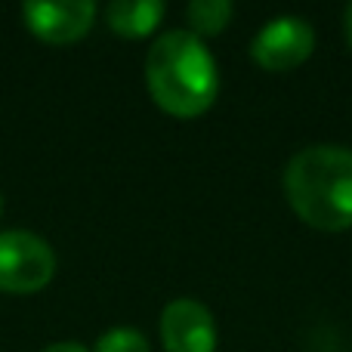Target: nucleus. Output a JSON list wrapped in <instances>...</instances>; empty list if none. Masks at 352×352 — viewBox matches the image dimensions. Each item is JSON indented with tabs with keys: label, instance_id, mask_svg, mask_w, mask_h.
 Instances as JSON below:
<instances>
[{
	"label": "nucleus",
	"instance_id": "nucleus-5",
	"mask_svg": "<svg viewBox=\"0 0 352 352\" xmlns=\"http://www.w3.org/2000/svg\"><path fill=\"white\" fill-rule=\"evenodd\" d=\"M161 343L167 352H217V322L192 297L170 300L161 312Z\"/></svg>",
	"mask_w": 352,
	"mask_h": 352
},
{
	"label": "nucleus",
	"instance_id": "nucleus-1",
	"mask_svg": "<svg viewBox=\"0 0 352 352\" xmlns=\"http://www.w3.org/2000/svg\"><path fill=\"white\" fill-rule=\"evenodd\" d=\"M152 99L173 118H198L219 93V72L210 50L192 31H164L146 56Z\"/></svg>",
	"mask_w": 352,
	"mask_h": 352
},
{
	"label": "nucleus",
	"instance_id": "nucleus-10",
	"mask_svg": "<svg viewBox=\"0 0 352 352\" xmlns=\"http://www.w3.org/2000/svg\"><path fill=\"white\" fill-rule=\"evenodd\" d=\"M43 352H87V349L72 340V343H53V346H47Z\"/></svg>",
	"mask_w": 352,
	"mask_h": 352
},
{
	"label": "nucleus",
	"instance_id": "nucleus-2",
	"mask_svg": "<svg viewBox=\"0 0 352 352\" xmlns=\"http://www.w3.org/2000/svg\"><path fill=\"white\" fill-rule=\"evenodd\" d=\"M285 195L306 226L343 232L352 226V148L309 146L285 167Z\"/></svg>",
	"mask_w": 352,
	"mask_h": 352
},
{
	"label": "nucleus",
	"instance_id": "nucleus-7",
	"mask_svg": "<svg viewBox=\"0 0 352 352\" xmlns=\"http://www.w3.org/2000/svg\"><path fill=\"white\" fill-rule=\"evenodd\" d=\"M111 31L124 37H146L158 28L164 19V3L161 0H115L105 10Z\"/></svg>",
	"mask_w": 352,
	"mask_h": 352
},
{
	"label": "nucleus",
	"instance_id": "nucleus-3",
	"mask_svg": "<svg viewBox=\"0 0 352 352\" xmlns=\"http://www.w3.org/2000/svg\"><path fill=\"white\" fill-rule=\"evenodd\" d=\"M56 254L31 232H0V291L34 294L53 278Z\"/></svg>",
	"mask_w": 352,
	"mask_h": 352
},
{
	"label": "nucleus",
	"instance_id": "nucleus-4",
	"mask_svg": "<svg viewBox=\"0 0 352 352\" xmlns=\"http://www.w3.org/2000/svg\"><path fill=\"white\" fill-rule=\"evenodd\" d=\"M316 50V31L300 16H275L250 41V56L266 72H291Z\"/></svg>",
	"mask_w": 352,
	"mask_h": 352
},
{
	"label": "nucleus",
	"instance_id": "nucleus-6",
	"mask_svg": "<svg viewBox=\"0 0 352 352\" xmlns=\"http://www.w3.org/2000/svg\"><path fill=\"white\" fill-rule=\"evenodd\" d=\"M22 16H25V22H28V28L34 31L41 41L72 43L90 31L96 6H93L90 0H59V3L31 0V3L22 6Z\"/></svg>",
	"mask_w": 352,
	"mask_h": 352
},
{
	"label": "nucleus",
	"instance_id": "nucleus-8",
	"mask_svg": "<svg viewBox=\"0 0 352 352\" xmlns=\"http://www.w3.org/2000/svg\"><path fill=\"white\" fill-rule=\"evenodd\" d=\"M235 6L229 0H192L186 10V19L192 25V34H219V31L229 25Z\"/></svg>",
	"mask_w": 352,
	"mask_h": 352
},
{
	"label": "nucleus",
	"instance_id": "nucleus-9",
	"mask_svg": "<svg viewBox=\"0 0 352 352\" xmlns=\"http://www.w3.org/2000/svg\"><path fill=\"white\" fill-rule=\"evenodd\" d=\"M96 352H148V340L133 328H111L99 337Z\"/></svg>",
	"mask_w": 352,
	"mask_h": 352
},
{
	"label": "nucleus",
	"instance_id": "nucleus-11",
	"mask_svg": "<svg viewBox=\"0 0 352 352\" xmlns=\"http://www.w3.org/2000/svg\"><path fill=\"white\" fill-rule=\"evenodd\" d=\"M346 41H349V47H352V3L346 6Z\"/></svg>",
	"mask_w": 352,
	"mask_h": 352
}]
</instances>
